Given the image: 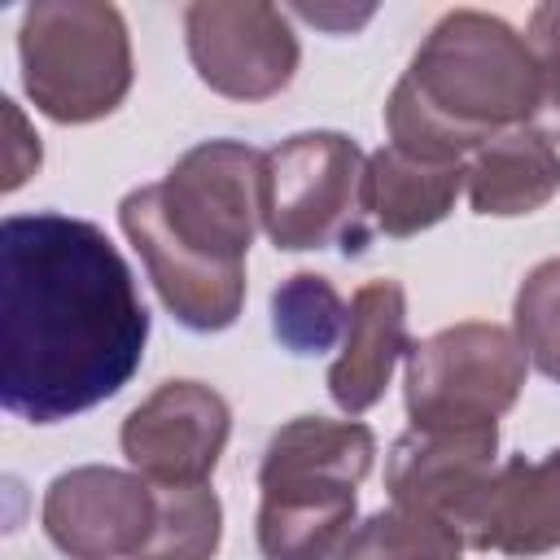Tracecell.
I'll list each match as a JSON object with an SVG mask.
<instances>
[{
	"label": "cell",
	"instance_id": "5b68a950",
	"mask_svg": "<svg viewBox=\"0 0 560 560\" xmlns=\"http://www.w3.org/2000/svg\"><path fill=\"white\" fill-rule=\"evenodd\" d=\"M22 88L52 122H96L131 92V35L105 0H39L18 26Z\"/></svg>",
	"mask_w": 560,
	"mask_h": 560
},
{
	"label": "cell",
	"instance_id": "5bb4252c",
	"mask_svg": "<svg viewBox=\"0 0 560 560\" xmlns=\"http://www.w3.org/2000/svg\"><path fill=\"white\" fill-rule=\"evenodd\" d=\"M464 184V162H420L389 144L363 166V214L385 236H416L455 210Z\"/></svg>",
	"mask_w": 560,
	"mask_h": 560
},
{
	"label": "cell",
	"instance_id": "4fadbf2b",
	"mask_svg": "<svg viewBox=\"0 0 560 560\" xmlns=\"http://www.w3.org/2000/svg\"><path fill=\"white\" fill-rule=\"evenodd\" d=\"M411 332H407V293L398 280H368L354 289L350 298V315H346V337H341V354L328 368V394L346 416H363L372 411L385 389L389 376L398 368V359L411 354Z\"/></svg>",
	"mask_w": 560,
	"mask_h": 560
},
{
	"label": "cell",
	"instance_id": "9a60e30c",
	"mask_svg": "<svg viewBox=\"0 0 560 560\" xmlns=\"http://www.w3.org/2000/svg\"><path fill=\"white\" fill-rule=\"evenodd\" d=\"M560 192V153L534 127L486 140L468 162V201L486 219H521Z\"/></svg>",
	"mask_w": 560,
	"mask_h": 560
},
{
	"label": "cell",
	"instance_id": "8992f818",
	"mask_svg": "<svg viewBox=\"0 0 560 560\" xmlns=\"http://www.w3.org/2000/svg\"><path fill=\"white\" fill-rule=\"evenodd\" d=\"M363 149L341 131H298L262 153V232L276 249H363Z\"/></svg>",
	"mask_w": 560,
	"mask_h": 560
},
{
	"label": "cell",
	"instance_id": "7c38bea8",
	"mask_svg": "<svg viewBox=\"0 0 560 560\" xmlns=\"http://www.w3.org/2000/svg\"><path fill=\"white\" fill-rule=\"evenodd\" d=\"M464 538L477 551L516 560L560 551V451H547L542 459L516 455L494 468L464 516Z\"/></svg>",
	"mask_w": 560,
	"mask_h": 560
},
{
	"label": "cell",
	"instance_id": "ac0fdd59",
	"mask_svg": "<svg viewBox=\"0 0 560 560\" xmlns=\"http://www.w3.org/2000/svg\"><path fill=\"white\" fill-rule=\"evenodd\" d=\"M346 315H350V306L341 302L332 280L315 276V271H293L271 293V332L293 354L332 350V341L346 337Z\"/></svg>",
	"mask_w": 560,
	"mask_h": 560
},
{
	"label": "cell",
	"instance_id": "2e32d148",
	"mask_svg": "<svg viewBox=\"0 0 560 560\" xmlns=\"http://www.w3.org/2000/svg\"><path fill=\"white\" fill-rule=\"evenodd\" d=\"M468 538L455 521L389 503L346 534L332 560H464Z\"/></svg>",
	"mask_w": 560,
	"mask_h": 560
},
{
	"label": "cell",
	"instance_id": "277c9868",
	"mask_svg": "<svg viewBox=\"0 0 560 560\" xmlns=\"http://www.w3.org/2000/svg\"><path fill=\"white\" fill-rule=\"evenodd\" d=\"M376 438L359 420L298 416L280 424L258 468L262 560H332L354 525V490L372 472Z\"/></svg>",
	"mask_w": 560,
	"mask_h": 560
},
{
	"label": "cell",
	"instance_id": "3957f363",
	"mask_svg": "<svg viewBox=\"0 0 560 560\" xmlns=\"http://www.w3.org/2000/svg\"><path fill=\"white\" fill-rule=\"evenodd\" d=\"M538 114V57L503 18L451 9L416 48L385 101L394 149L420 162H464L486 140Z\"/></svg>",
	"mask_w": 560,
	"mask_h": 560
},
{
	"label": "cell",
	"instance_id": "52a82bcc",
	"mask_svg": "<svg viewBox=\"0 0 560 560\" xmlns=\"http://www.w3.org/2000/svg\"><path fill=\"white\" fill-rule=\"evenodd\" d=\"M525 350L512 328L464 319L407 354V416L411 429H477L516 407L525 385Z\"/></svg>",
	"mask_w": 560,
	"mask_h": 560
},
{
	"label": "cell",
	"instance_id": "7a4b0ae2",
	"mask_svg": "<svg viewBox=\"0 0 560 560\" xmlns=\"http://www.w3.org/2000/svg\"><path fill=\"white\" fill-rule=\"evenodd\" d=\"M118 223L184 328H232L245 306V254L262 223V153L241 140H206L166 179L127 192Z\"/></svg>",
	"mask_w": 560,
	"mask_h": 560
},
{
	"label": "cell",
	"instance_id": "ba28073f",
	"mask_svg": "<svg viewBox=\"0 0 560 560\" xmlns=\"http://www.w3.org/2000/svg\"><path fill=\"white\" fill-rule=\"evenodd\" d=\"M184 44L197 79L228 101H267L284 92L302 57L289 18L262 0L188 4Z\"/></svg>",
	"mask_w": 560,
	"mask_h": 560
},
{
	"label": "cell",
	"instance_id": "6da1fadb",
	"mask_svg": "<svg viewBox=\"0 0 560 560\" xmlns=\"http://www.w3.org/2000/svg\"><path fill=\"white\" fill-rule=\"evenodd\" d=\"M149 306L118 245L88 219L0 223V402L31 424L114 398L140 368Z\"/></svg>",
	"mask_w": 560,
	"mask_h": 560
},
{
	"label": "cell",
	"instance_id": "30bf717a",
	"mask_svg": "<svg viewBox=\"0 0 560 560\" xmlns=\"http://www.w3.org/2000/svg\"><path fill=\"white\" fill-rule=\"evenodd\" d=\"M158 516V490L140 472L109 464H83L48 481L44 534L70 560H118L149 542Z\"/></svg>",
	"mask_w": 560,
	"mask_h": 560
},
{
	"label": "cell",
	"instance_id": "9c48e42d",
	"mask_svg": "<svg viewBox=\"0 0 560 560\" xmlns=\"http://www.w3.org/2000/svg\"><path fill=\"white\" fill-rule=\"evenodd\" d=\"M232 433V411L201 381H162L127 420L122 455L149 486H206Z\"/></svg>",
	"mask_w": 560,
	"mask_h": 560
},
{
	"label": "cell",
	"instance_id": "8fae6325",
	"mask_svg": "<svg viewBox=\"0 0 560 560\" xmlns=\"http://www.w3.org/2000/svg\"><path fill=\"white\" fill-rule=\"evenodd\" d=\"M499 424L477 429H407L385 464V490L394 503L446 516L464 534V516L494 472Z\"/></svg>",
	"mask_w": 560,
	"mask_h": 560
},
{
	"label": "cell",
	"instance_id": "ffe728a7",
	"mask_svg": "<svg viewBox=\"0 0 560 560\" xmlns=\"http://www.w3.org/2000/svg\"><path fill=\"white\" fill-rule=\"evenodd\" d=\"M525 44L538 57V114L534 131L560 144V0L538 4L529 13V35Z\"/></svg>",
	"mask_w": 560,
	"mask_h": 560
},
{
	"label": "cell",
	"instance_id": "d6986e66",
	"mask_svg": "<svg viewBox=\"0 0 560 560\" xmlns=\"http://www.w3.org/2000/svg\"><path fill=\"white\" fill-rule=\"evenodd\" d=\"M512 332L525 350V359L560 381V258H547L538 262L521 289H516V302H512Z\"/></svg>",
	"mask_w": 560,
	"mask_h": 560
},
{
	"label": "cell",
	"instance_id": "e0dca14e",
	"mask_svg": "<svg viewBox=\"0 0 560 560\" xmlns=\"http://www.w3.org/2000/svg\"><path fill=\"white\" fill-rule=\"evenodd\" d=\"M158 516L131 560H214L223 542V503L210 486H153Z\"/></svg>",
	"mask_w": 560,
	"mask_h": 560
},
{
	"label": "cell",
	"instance_id": "44dd1931",
	"mask_svg": "<svg viewBox=\"0 0 560 560\" xmlns=\"http://www.w3.org/2000/svg\"><path fill=\"white\" fill-rule=\"evenodd\" d=\"M4 118H9V127H13V140H9V153H4V192H13L18 184H22V158L18 153H26L31 158V166H39V136H31L26 131V122H22V114L13 109V101H4Z\"/></svg>",
	"mask_w": 560,
	"mask_h": 560
}]
</instances>
